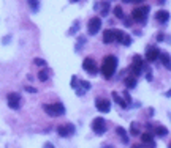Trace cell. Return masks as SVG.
<instances>
[{
    "instance_id": "cell-30",
    "label": "cell",
    "mask_w": 171,
    "mask_h": 148,
    "mask_svg": "<svg viewBox=\"0 0 171 148\" xmlns=\"http://www.w3.org/2000/svg\"><path fill=\"white\" fill-rule=\"evenodd\" d=\"M43 148H56V146H54V145H53L51 142H46V143L43 145Z\"/></svg>"
},
{
    "instance_id": "cell-21",
    "label": "cell",
    "mask_w": 171,
    "mask_h": 148,
    "mask_svg": "<svg viewBox=\"0 0 171 148\" xmlns=\"http://www.w3.org/2000/svg\"><path fill=\"white\" fill-rule=\"evenodd\" d=\"M158 58L162 60V63H163L165 68H169V66H171V62H169V55H168V54H160Z\"/></svg>"
},
{
    "instance_id": "cell-10",
    "label": "cell",
    "mask_w": 171,
    "mask_h": 148,
    "mask_svg": "<svg viewBox=\"0 0 171 148\" xmlns=\"http://www.w3.org/2000/svg\"><path fill=\"white\" fill-rule=\"evenodd\" d=\"M95 106H97V109H98L102 113H106V112H109V109H111L109 99H105V98H97Z\"/></svg>"
},
{
    "instance_id": "cell-23",
    "label": "cell",
    "mask_w": 171,
    "mask_h": 148,
    "mask_svg": "<svg viewBox=\"0 0 171 148\" xmlns=\"http://www.w3.org/2000/svg\"><path fill=\"white\" fill-rule=\"evenodd\" d=\"M29 7H30V10L33 13H37L38 8H40V2H38V0H29Z\"/></svg>"
},
{
    "instance_id": "cell-18",
    "label": "cell",
    "mask_w": 171,
    "mask_h": 148,
    "mask_svg": "<svg viewBox=\"0 0 171 148\" xmlns=\"http://www.w3.org/2000/svg\"><path fill=\"white\" fill-rule=\"evenodd\" d=\"M113 98H114V101L120 106V107H128V104L124 101V99H122V98H120V95L117 93V91H113Z\"/></svg>"
},
{
    "instance_id": "cell-13",
    "label": "cell",
    "mask_w": 171,
    "mask_h": 148,
    "mask_svg": "<svg viewBox=\"0 0 171 148\" xmlns=\"http://www.w3.org/2000/svg\"><path fill=\"white\" fill-rule=\"evenodd\" d=\"M141 142H143L144 146H149V148H154V146H155L154 137H152V134H149V132H143V134H141Z\"/></svg>"
},
{
    "instance_id": "cell-7",
    "label": "cell",
    "mask_w": 171,
    "mask_h": 148,
    "mask_svg": "<svg viewBox=\"0 0 171 148\" xmlns=\"http://www.w3.org/2000/svg\"><path fill=\"white\" fill-rule=\"evenodd\" d=\"M92 129H93V132H97V134H103V132L106 131V121H105L102 117L93 118V121H92Z\"/></svg>"
},
{
    "instance_id": "cell-22",
    "label": "cell",
    "mask_w": 171,
    "mask_h": 148,
    "mask_svg": "<svg viewBox=\"0 0 171 148\" xmlns=\"http://www.w3.org/2000/svg\"><path fill=\"white\" fill-rule=\"evenodd\" d=\"M48 77H49V71H46V69H41V71L38 72V79H40L41 82L48 81Z\"/></svg>"
},
{
    "instance_id": "cell-36",
    "label": "cell",
    "mask_w": 171,
    "mask_h": 148,
    "mask_svg": "<svg viewBox=\"0 0 171 148\" xmlns=\"http://www.w3.org/2000/svg\"><path fill=\"white\" fill-rule=\"evenodd\" d=\"M70 2H71V3H76V2H79V0H70Z\"/></svg>"
},
{
    "instance_id": "cell-8",
    "label": "cell",
    "mask_w": 171,
    "mask_h": 148,
    "mask_svg": "<svg viewBox=\"0 0 171 148\" xmlns=\"http://www.w3.org/2000/svg\"><path fill=\"white\" fill-rule=\"evenodd\" d=\"M57 134H59L60 137H70V136H73V134H75V126H73V125H70V123H65V125H60V126L57 128Z\"/></svg>"
},
{
    "instance_id": "cell-16",
    "label": "cell",
    "mask_w": 171,
    "mask_h": 148,
    "mask_svg": "<svg viewBox=\"0 0 171 148\" xmlns=\"http://www.w3.org/2000/svg\"><path fill=\"white\" fill-rule=\"evenodd\" d=\"M116 132H117V136L120 137V140H122V143H128L130 142V139H128V134H127V131L124 129V128H122V126H117L116 128Z\"/></svg>"
},
{
    "instance_id": "cell-26",
    "label": "cell",
    "mask_w": 171,
    "mask_h": 148,
    "mask_svg": "<svg viewBox=\"0 0 171 148\" xmlns=\"http://www.w3.org/2000/svg\"><path fill=\"white\" fill-rule=\"evenodd\" d=\"M79 87H83V90L87 91V90L90 88V82H87V81H81V82H79Z\"/></svg>"
},
{
    "instance_id": "cell-19",
    "label": "cell",
    "mask_w": 171,
    "mask_h": 148,
    "mask_svg": "<svg viewBox=\"0 0 171 148\" xmlns=\"http://www.w3.org/2000/svg\"><path fill=\"white\" fill-rule=\"evenodd\" d=\"M97 5H100V7H102V10H100V14H102V16H106V14L109 13V3L106 2V0H105V2L97 3Z\"/></svg>"
},
{
    "instance_id": "cell-5",
    "label": "cell",
    "mask_w": 171,
    "mask_h": 148,
    "mask_svg": "<svg viewBox=\"0 0 171 148\" xmlns=\"http://www.w3.org/2000/svg\"><path fill=\"white\" fill-rule=\"evenodd\" d=\"M132 74L133 76H138L141 74V71L144 69V60L141 58V55H135L133 57V62H132Z\"/></svg>"
},
{
    "instance_id": "cell-29",
    "label": "cell",
    "mask_w": 171,
    "mask_h": 148,
    "mask_svg": "<svg viewBox=\"0 0 171 148\" xmlns=\"http://www.w3.org/2000/svg\"><path fill=\"white\" fill-rule=\"evenodd\" d=\"M26 91H29V93H37V88H33V87H26Z\"/></svg>"
},
{
    "instance_id": "cell-4",
    "label": "cell",
    "mask_w": 171,
    "mask_h": 148,
    "mask_svg": "<svg viewBox=\"0 0 171 148\" xmlns=\"http://www.w3.org/2000/svg\"><path fill=\"white\" fill-rule=\"evenodd\" d=\"M100 27H102V19L100 17H92V19H89V24H87V33L90 36L98 33Z\"/></svg>"
},
{
    "instance_id": "cell-11",
    "label": "cell",
    "mask_w": 171,
    "mask_h": 148,
    "mask_svg": "<svg viewBox=\"0 0 171 148\" xmlns=\"http://www.w3.org/2000/svg\"><path fill=\"white\" fill-rule=\"evenodd\" d=\"M116 41H119L120 44H124V46H130L132 44V36L127 35L125 32H122V30H117L116 32Z\"/></svg>"
},
{
    "instance_id": "cell-27",
    "label": "cell",
    "mask_w": 171,
    "mask_h": 148,
    "mask_svg": "<svg viewBox=\"0 0 171 148\" xmlns=\"http://www.w3.org/2000/svg\"><path fill=\"white\" fill-rule=\"evenodd\" d=\"M33 63H35V65H38V66H43V68L46 66V62H44L43 58H35V60H33Z\"/></svg>"
},
{
    "instance_id": "cell-28",
    "label": "cell",
    "mask_w": 171,
    "mask_h": 148,
    "mask_svg": "<svg viewBox=\"0 0 171 148\" xmlns=\"http://www.w3.org/2000/svg\"><path fill=\"white\" fill-rule=\"evenodd\" d=\"M76 84H78V77H76V76H73V77H71V87H73V88H76Z\"/></svg>"
},
{
    "instance_id": "cell-32",
    "label": "cell",
    "mask_w": 171,
    "mask_h": 148,
    "mask_svg": "<svg viewBox=\"0 0 171 148\" xmlns=\"http://www.w3.org/2000/svg\"><path fill=\"white\" fill-rule=\"evenodd\" d=\"M132 148H146L144 145H139V143H136V145H132Z\"/></svg>"
},
{
    "instance_id": "cell-33",
    "label": "cell",
    "mask_w": 171,
    "mask_h": 148,
    "mask_svg": "<svg viewBox=\"0 0 171 148\" xmlns=\"http://www.w3.org/2000/svg\"><path fill=\"white\" fill-rule=\"evenodd\" d=\"M125 25H127V27L132 25V19H125Z\"/></svg>"
},
{
    "instance_id": "cell-12",
    "label": "cell",
    "mask_w": 171,
    "mask_h": 148,
    "mask_svg": "<svg viewBox=\"0 0 171 148\" xmlns=\"http://www.w3.org/2000/svg\"><path fill=\"white\" fill-rule=\"evenodd\" d=\"M158 57H160V51L157 47H154V46H149L148 52H146V58H148V62H155Z\"/></svg>"
},
{
    "instance_id": "cell-15",
    "label": "cell",
    "mask_w": 171,
    "mask_h": 148,
    "mask_svg": "<svg viewBox=\"0 0 171 148\" xmlns=\"http://www.w3.org/2000/svg\"><path fill=\"white\" fill-rule=\"evenodd\" d=\"M168 19H169V13H168L166 10H160V11H157V14H155V21H157V22H160V24H166Z\"/></svg>"
},
{
    "instance_id": "cell-9",
    "label": "cell",
    "mask_w": 171,
    "mask_h": 148,
    "mask_svg": "<svg viewBox=\"0 0 171 148\" xmlns=\"http://www.w3.org/2000/svg\"><path fill=\"white\" fill-rule=\"evenodd\" d=\"M7 101H8V106H10L11 109L18 110L19 106H21V96H19V93H14V91H13V93H8Z\"/></svg>"
},
{
    "instance_id": "cell-3",
    "label": "cell",
    "mask_w": 171,
    "mask_h": 148,
    "mask_svg": "<svg viewBox=\"0 0 171 148\" xmlns=\"http://www.w3.org/2000/svg\"><path fill=\"white\" fill-rule=\"evenodd\" d=\"M149 7L144 5V7H139V8H135L132 11V19L133 21H138V22H146L148 19V14H149Z\"/></svg>"
},
{
    "instance_id": "cell-14",
    "label": "cell",
    "mask_w": 171,
    "mask_h": 148,
    "mask_svg": "<svg viewBox=\"0 0 171 148\" xmlns=\"http://www.w3.org/2000/svg\"><path fill=\"white\" fill-rule=\"evenodd\" d=\"M116 29H109V30H105L103 33V43L105 44H109V43H114L116 41Z\"/></svg>"
},
{
    "instance_id": "cell-31",
    "label": "cell",
    "mask_w": 171,
    "mask_h": 148,
    "mask_svg": "<svg viewBox=\"0 0 171 148\" xmlns=\"http://www.w3.org/2000/svg\"><path fill=\"white\" fill-rule=\"evenodd\" d=\"M124 2H125V3H130V2H132V3H139V2H143V0H124Z\"/></svg>"
},
{
    "instance_id": "cell-20",
    "label": "cell",
    "mask_w": 171,
    "mask_h": 148,
    "mask_svg": "<svg viewBox=\"0 0 171 148\" xmlns=\"http://www.w3.org/2000/svg\"><path fill=\"white\" fill-rule=\"evenodd\" d=\"M124 82H125V87H127V88H135V87H136V77H135V76H133V77L128 76Z\"/></svg>"
},
{
    "instance_id": "cell-17",
    "label": "cell",
    "mask_w": 171,
    "mask_h": 148,
    "mask_svg": "<svg viewBox=\"0 0 171 148\" xmlns=\"http://www.w3.org/2000/svg\"><path fill=\"white\" fill-rule=\"evenodd\" d=\"M154 134H155L157 137H165V136L168 134V129H166L165 126H162V125H157V126L154 128Z\"/></svg>"
},
{
    "instance_id": "cell-24",
    "label": "cell",
    "mask_w": 171,
    "mask_h": 148,
    "mask_svg": "<svg viewBox=\"0 0 171 148\" xmlns=\"http://www.w3.org/2000/svg\"><path fill=\"white\" fill-rule=\"evenodd\" d=\"M138 126H139L138 123H132L130 131H132V134H133V136H138V134H139V128H138Z\"/></svg>"
},
{
    "instance_id": "cell-35",
    "label": "cell",
    "mask_w": 171,
    "mask_h": 148,
    "mask_svg": "<svg viewBox=\"0 0 171 148\" xmlns=\"http://www.w3.org/2000/svg\"><path fill=\"white\" fill-rule=\"evenodd\" d=\"M103 148H113L111 145H103Z\"/></svg>"
},
{
    "instance_id": "cell-25",
    "label": "cell",
    "mask_w": 171,
    "mask_h": 148,
    "mask_svg": "<svg viewBox=\"0 0 171 148\" xmlns=\"http://www.w3.org/2000/svg\"><path fill=\"white\" fill-rule=\"evenodd\" d=\"M114 16L116 17H124V11H122V8L117 5V7H114Z\"/></svg>"
},
{
    "instance_id": "cell-1",
    "label": "cell",
    "mask_w": 171,
    "mask_h": 148,
    "mask_svg": "<svg viewBox=\"0 0 171 148\" xmlns=\"http://www.w3.org/2000/svg\"><path fill=\"white\" fill-rule=\"evenodd\" d=\"M116 68H117V58L114 55H106L103 58V63L100 66V71H102V76L105 79H111L113 74L116 72Z\"/></svg>"
},
{
    "instance_id": "cell-6",
    "label": "cell",
    "mask_w": 171,
    "mask_h": 148,
    "mask_svg": "<svg viewBox=\"0 0 171 148\" xmlns=\"http://www.w3.org/2000/svg\"><path fill=\"white\" fill-rule=\"evenodd\" d=\"M83 68H84V71H87V72L90 74V76H95L97 71H98V68H97V63H95V60H93L92 57H86V58H84Z\"/></svg>"
},
{
    "instance_id": "cell-2",
    "label": "cell",
    "mask_w": 171,
    "mask_h": 148,
    "mask_svg": "<svg viewBox=\"0 0 171 148\" xmlns=\"http://www.w3.org/2000/svg\"><path fill=\"white\" fill-rule=\"evenodd\" d=\"M44 112L49 117H62L65 113V106L62 103H54V104H44L43 106Z\"/></svg>"
},
{
    "instance_id": "cell-34",
    "label": "cell",
    "mask_w": 171,
    "mask_h": 148,
    "mask_svg": "<svg viewBox=\"0 0 171 148\" xmlns=\"http://www.w3.org/2000/svg\"><path fill=\"white\" fill-rule=\"evenodd\" d=\"M157 39H158V41H162V39H163V35H162V33H158V35H157Z\"/></svg>"
}]
</instances>
